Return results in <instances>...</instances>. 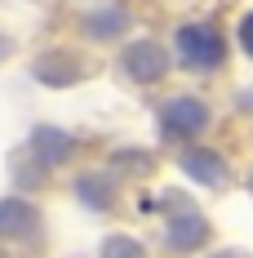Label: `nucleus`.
<instances>
[{"mask_svg": "<svg viewBox=\"0 0 253 258\" xmlns=\"http://www.w3.org/2000/svg\"><path fill=\"white\" fill-rule=\"evenodd\" d=\"M174 49H178V58H182L187 67L213 72V67L222 62V36H218L209 23H187V27H178Z\"/></svg>", "mask_w": 253, "mask_h": 258, "instance_id": "obj_1", "label": "nucleus"}, {"mask_svg": "<svg viewBox=\"0 0 253 258\" xmlns=\"http://www.w3.org/2000/svg\"><path fill=\"white\" fill-rule=\"evenodd\" d=\"M209 125V107L196 98V94H178V98H169V103L160 107V129L174 138V134H200V129Z\"/></svg>", "mask_w": 253, "mask_h": 258, "instance_id": "obj_2", "label": "nucleus"}, {"mask_svg": "<svg viewBox=\"0 0 253 258\" xmlns=\"http://www.w3.org/2000/svg\"><path fill=\"white\" fill-rule=\"evenodd\" d=\"M0 236H18V240L40 236V218H36V209L27 205V201H5V205H0Z\"/></svg>", "mask_w": 253, "mask_h": 258, "instance_id": "obj_3", "label": "nucleus"}, {"mask_svg": "<svg viewBox=\"0 0 253 258\" xmlns=\"http://www.w3.org/2000/svg\"><path fill=\"white\" fill-rule=\"evenodd\" d=\"M204 236H209V223L191 205H178V218L169 223V245L174 249H196Z\"/></svg>", "mask_w": 253, "mask_h": 258, "instance_id": "obj_4", "label": "nucleus"}, {"mask_svg": "<svg viewBox=\"0 0 253 258\" xmlns=\"http://www.w3.org/2000/svg\"><path fill=\"white\" fill-rule=\"evenodd\" d=\"M125 72L133 80H155V76H164V58H160L155 45H133L125 53Z\"/></svg>", "mask_w": 253, "mask_h": 258, "instance_id": "obj_5", "label": "nucleus"}, {"mask_svg": "<svg viewBox=\"0 0 253 258\" xmlns=\"http://www.w3.org/2000/svg\"><path fill=\"white\" fill-rule=\"evenodd\" d=\"M182 169H187L191 178H200V182H227L222 160L209 156V152H187V156H182Z\"/></svg>", "mask_w": 253, "mask_h": 258, "instance_id": "obj_6", "label": "nucleus"}, {"mask_svg": "<svg viewBox=\"0 0 253 258\" xmlns=\"http://www.w3.org/2000/svg\"><path fill=\"white\" fill-rule=\"evenodd\" d=\"M102 258H147V254H142V245H138V240H129V236H107Z\"/></svg>", "mask_w": 253, "mask_h": 258, "instance_id": "obj_7", "label": "nucleus"}, {"mask_svg": "<svg viewBox=\"0 0 253 258\" xmlns=\"http://www.w3.org/2000/svg\"><path fill=\"white\" fill-rule=\"evenodd\" d=\"M240 45H244V53L253 58V14H244V18H240Z\"/></svg>", "mask_w": 253, "mask_h": 258, "instance_id": "obj_8", "label": "nucleus"}, {"mask_svg": "<svg viewBox=\"0 0 253 258\" xmlns=\"http://www.w3.org/2000/svg\"><path fill=\"white\" fill-rule=\"evenodd\" d=\"M213 258H244L240 249H227V254H213Z\"/></svg>", "mask_w": 253, "mask_h": 258, "instance_id": "obj_9", "label": "nucleus"}, {"mask_svg": "<svg viewBox=\"0 0 253 258\" xmlns=\"http://www.w3.org/2000/svg\"><path fill=\"white\" fill-rule=\"evenodd\" d=\"M0 53H9V40H5V36H0Z\"/></svg>", "mask_w": 253, "mask_h": 258, "instance_id": "obj_10", "label": "nucleus"}]
</instances>
